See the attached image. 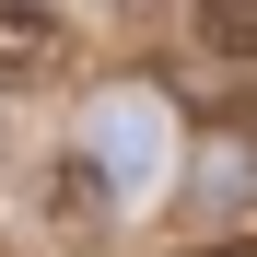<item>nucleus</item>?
<instances>
[{
  "instance_id": "4",
  "label": "nucleus",
  "mask_w": 257,
  "mask_h": 257,
  "mask_svg": "<svg viewBox=\"0 0 257 257\" xmlns=\"http://www.w3.org/2000/svg\"><path fill=\"white\" fill-rule=\"evenodd\" d=\"M187 35L210 59H257V0H187Z\"/></svg>"
},
{
  "instance_id": "2",
  "label": "nucleus",
  "mask_w": 257,
  "mask_h": 257,
  "mask_svg": "<svg viewBox=\"0 0 257 257\" xmlns=\"http://www.w3.org/2000/svg\"><path fill=\"white\" fill-rule=\"evenodd\" d=\"M187 199L210 210V222H245V210H257V117H210V128H199Z\"/></svg>"
},
{
  "instance_id": "5",
  "label": "nucleus",
  "mask_w": 257,
  "mask_h": 257,
  "mask_svg": "<svg viewBox=\"0 0 257 257\" xmlns=\"http://www.w3.org/2000/svg\"><path fill=\"white\" fill-rule=\"evenodd\" d=\"M199 257H257V234H222V245H199Z\"/></svg>"
},
{
  "instance_id": "3",
  "label": "nucleus",
  "mask_w": 257,
  "mask_h": 257,
  "mask_svg": "<svg viewBox=\"0 0 257 257\" xmlns=\"http://www.w3.org/2000/svg\"><path fill=\"white\" fill-rule=\"evenodd\" d=\"M59 70H70V12L59 0H0V105L47 94Z\"/></svg>"
},
{
  "instance_id": "1",
  "label": "nucleus",
  "mask_w": 257,
  "mask_h": 257,
  "mask_svg": "<svg viewBox=\"0 0 257 257\" xmlns=\"http://www.w3.org/2000/svg\"><path fill=\"white\" fill-rule=\"evenodd\" d=\"M82 164L117 187V210H152L176 187V105H164L152 82H105V94L82 105Z\"/></svg>"
}]
</instances>
